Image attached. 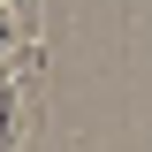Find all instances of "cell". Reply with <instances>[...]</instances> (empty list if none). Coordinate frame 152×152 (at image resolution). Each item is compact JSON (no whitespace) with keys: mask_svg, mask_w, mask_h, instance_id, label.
<instances>
[{"mask_svg":"<svg viewBox=\"0 0 152 152\" xmlns=\"http://www.w3.org/2000/svg\"><path fill=\"white\" fill-rule=\"evenodd\" d=\"M8 46H38V0H8Z\"/></svg>","mask_w":152,"mask_h":152,"instance_id":"6da1fadb","label":"cell"}]
</instances>
